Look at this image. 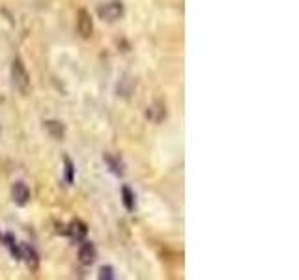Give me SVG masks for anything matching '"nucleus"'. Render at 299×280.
Returning <instances> with one entry per match:
<instances>
[{
    "label": "nucleus",
    "mask_w": 299,
    "mask_h": 280,
    "mask_svg": "<svg viewBox=\"0 0 299 280\" xmlns=\"http://www.w3.org/2000/svg\"><path fill=\"white\" fill-rule=\"evenodd\" d=\"M99 279H101V280H112V279H114V269H112L111 265H103L101 269H99Z\"/></svg>",
    "instance_id": "13"
},
{
    "label": "nucleus",
    "mask_w": 299,
    "mask_h": 280,
    "mask_svg": "<svg viewBox=\"0 0 299 280\" xmlns=\"http://www.w3.org/2000/svg\"><path fill=\"white\" fill-rule=\"evenodd\" d=\"M77 30H79V34H81L84 39H88V37L92 36L93 21H92V15H90L86 9H79V13H77Z\"/></svg>",
    "instance_id": "3"
},
{
    "label": "nucleus",
    "mask_w": 299,
    "mask_h": 280,
    "mask_svg": "<svg viewBox=\"0 0 299 280\" xmlns=\"http://www.w3.org/2000/svg\"><path fill=\"white\" fill-rule=\"evenodd\" d=\"M86 233H88V228H86V224L83 221H73L69 224V228H67V235H71L75 241H83L86 237Z\"/></svg>",
    "instance_id": "7"
},
{
    "label": "nucleus",
    "mask_w": 299,
    "mask_h": 280,
    "mask_svg": "<svg viewBox=\"0 0 299 280\" xmlns=\"http://www.w3.org/2000/svg\"><path fill=\"white\" fill-rule=\"evenodd\" d=\"M105 163L109 165V168H111V172H114L116 176H123V163L120 161V157H114V155H111V153H105Z\"/></svg>",
    "instance_id": "10"
},
{
    "label": "nucleus",
    "mask_w": 299,
    "mask_h": 280,
    "mask_svg": "<svg viewBox=\"0 0 299 280\" xmlns=\"http://www.w3.org/2000/svg\"><path fill=\"white\" fill-rule=\"evenodd\" d=\"M2 243L6 245L9 249V254L15 258V260H21V249H19V245L15 243V237L11 235V233H6L4 237H2Z\"/></svg>",
    "instance_id": "11"
},
{
    "label": "nucleus",
    "mask_w": 299,
    "mask_h": 280,
    "mask_svg": "<svg viewBox=\"0 0 299 280\" xmlns=\"http://www.w3.org/2000/svg\"><path fill=\"white\" fill-rule=\"evenodd\" d=\"M11 83L21 93H28L30 90V77H28L27 67L21 58H15L11 64Z\"/></svg>",
    "instance_id": "1"
},
{
    "label": "nucleus",
    "mask_w": 299,
    "mask_h": 280,
    "mask_svg": "<svg viewBox=\"0 0 299 280\" xmlns=\"http://www.w3.org/2000/svg\"><path fill=\"white\" fill-rule=\"evenodd\" d=\"M97 258V249L92 241H84L79 249V261L83 265H92L93 261Z\"/></svg>",
    "instance_id": "4"
},
{
    "label": "nucleus",
    "mask_w": 299,
    "mask_h": 280,
    "mask_svg": "<svg viewBox=\"0 0 299 280\" xmlns=\"http://www.w3.org/2000/svg\"><path fill=\"white\" fill-rule=\"evenodd\" d=\"M21 258H25V260H27L28 269H30V271H37V267H39V258H37V252L34 251L32 247H28V245H23Z\"/></svg>",
    "instance_id": "6"
},
{
    "label": "nucleus",
    "mask_w": 299,
    "mask_h": 280,
    "mask_svg": "<svg viewBox=\"0 0 299 280\" xmlns=\"http://www.w3.org/2000/svg\"><path fill=\"white\" fill-rule=\"evenodd\" d=\"M45 129L47 133L53 137L55 140H62L65 135V129L64 125H62V121H56V120H49L45 121Z\"/></svg>",
    "instance_id": "8"
},
{
    "label": "nucleus",
    "mask_w": 299,
    "mask_h": 280,
    "mask_svg": "<svg viewBox=\"0 0 299 280\" xmlns=\"http://www.w3.org/2000/svg\"><path fill=\"white\" fill-rule=\"evenodd\" d=\"M97 15H99L103 21H107V23L118 21V19H121V15H123V2H120V0H111V2L103 4V6L97 8Z\"/></svg>",
    "instance_id": "2"
},
{
    "label": "nucleus",
    "mask_w": 299,
    "mask_h": 280,
    "mask_svg": "<svg viewBox=\"0 0 299 280\" xmlns=\"http://www.w3.org/2000/svg\"><path fill=\"white\" fill-rule=\"evenodd\" d=\"M121 202L125 205L127 211H135L137 207V198H135V193L131 191L129 187H121Z\"/></svg>",
    "instance_id": "9"
},
{
    "label": "nucleus",
    "mask_w": 299,
    "mask_h": 280,
    "mask_svg": "<svg viewBox=\"0 0 299 280\" xmlns=\"http://www.w3.org/2000/svg\"><path fill=\"white\" fill-rule=\"evenodd\" d=\"M11 198L17 205H27L30 202V189L27 187V183L17 181L15 185L11 187Z\"/></svg>",
    "instance_id": "5"
},
{
    "label": "nucleus",
    "mask_w": 299,
    "mask_h": 280,
    "mask_svg": "<svg viewBox=\"0 0 299 280\" xmlns=\"http://www.w3.org/2000/svg\"><path fill=\"white\" fill-rule=\"evenodd\" d=\"M64 165H65V181H67V183H73V179H75V167H73V163H71V159L65 157L64 159Z\"/></svg>",
    "instance_id": "12"
}]
</instances>
